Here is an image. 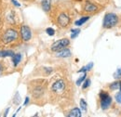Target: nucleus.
Returning a JSON list of instances; mask_svg holds the SVG:
<instances>
[{
	"instance_id": "nucleus-1",
	"label": "nucleus",
	"mask_w": 121,
	"mask_h": 117,
	"mask_svg": "<svg viewBox=\"0 0 121 117\" xmlns=\"http://www.w3.org/2000/svg\"><path fill=\"white\" fill-rule=\"evenodd\" d=\"M46 81L44 80H35L34 82H31L30 89L31 94L33 98L35 99H39L41 98L46 90Z\"/></svg>"
},
{
	"instance_id": "nucleus-2",
	"label": "nucleus",
	"mask_w": 121,
	"mask_h": 117,
	"mask_svg": "<svg viewBox=\"0 0 121 117\" xmlns=\"http://www.w3.org/2000/svg\"><path fill=\"white\" fill-rule=\"evenodd\" d=\"M118 23V17L115 13H107L105 14L103 21V27L105 29H111L117 26Z\"/></svg>"
},
{
	"instance_id": "nucleus-3",
	"label": "nucleus",
	"mask_w": 121,
	"mask_h": 117,
	"mask_svg": "<svg viewBox=\"0 0 121 117\" xmlns=\"http://www.w3.org/2000/svg\"><path fill=\"white\" fill-rule=\"evenodd\" d=\"M18 37H19V34H18V32L16 30L8 29L2 36V41L5 44H9L11 42L16 41L18 39Z\"/></svg>"
},
{
	"instance_id": "nucleus-4",
	"label": "nucleus",
	"mask_w": 121,
	"mask_h": 117,
	"mask_svg": "<svg viewBox=\"0 0 121 117\" xmlns=\"http://www.w3.org/2000/svg\"><path fill=\"white\" fill-rule=\"evenodd\" d=\"M112 97L105 91L100 92V106L102 110H107L112 104Z\"/></svg>"
},
{
	"instance_id": "nucleus-5",
	"label": "nucleus",
	"mask_w": 121,
	"mask_h": 117,
	"mask_svg": "<svg viewBox=\"0 0 121 117\" xmlns=\"http://www.w3.org/2000/svg\"><path fill=\"white\" fill-rule=\"evenodd\" d=\"M65 89H66V83H65V81L63 79L57 80L51 86V92L56 94V95L62 94L65 91Z\"/></svg>"
},
{
	"instance_id": "nucleus-6",
	"label": "nucleus",
	"mask_w": 121,
	"mask_h": 117,
	"mask_svg": "<svg viewBox=\"0 0 121 117\" xmlns=\"http://www.w3.org/2000/svg\"><path fill=\"white\" fill-rule=\"evenodd\" d=\"M71 18L65 12H60L57 17V25L60 28H67L70 25Z\"/></svg>"
},
{
	"instance_id": "nucleus-7",
	"label": "nucleus",
	"mask_w": 121,
	"mask_h": 117,
	"mask_svg": "<svg viewBox=\"0 0 121 117\" xmlns=\"http://www.w3.org/2000/svg\"><path fill=\"white\" fill-rule=\"evenodd\" d=\"M69 45H70L69 39H67V38H62V39H60V40L54 42L53 44L51 45V47H50V48H51V51H53V52H58V51H60L61 49L65 48L66 46H68Z\"/></svg>"
},
{
	"instance_id": "nucleus-8",
	"label": "nucleus",
	"mask_w": 121,
	"mask_h": 117,
	"mask_svg": "<svg viewBox=\"0 0 121 117\" xmlns=\"http://www.w3.org/2000/svg\"><path fill=\"white\" fill-rule=\"evenodd\" d=\"M83 9H84V12L89 13V14H94V13H96V12H98L100 10L98 5L92 3L91 1H89V0H87L85 2Z\"/></svg>"
},
{
	"instance_id": "nucleus-9",
	"label": "nucleus",
	"mask_w": 121,
	"mask_h": 117,
	"mask_svg": "<svg viewBox=\"0 0 121 117\" xmlns=\"http://www.w3.org/2000/svg\"><path fill=\"white\" fill-rule=\"evenodd\" d=\"M21 36L24 42H28L32 38V32L27 25H22L21 27Z\"/></svg>"
},
{
	"instance_id": "nucleus-10",
	"label": "nucleus",
	"mask_w": 121,
	"mask_h": 117,
	"mask_svg": "<svg viewBox=\"0 0 121 117\" xmlns=\"http://www.w3.org/2000/svg\"><path fill=\"white\" fill-rule=\"evenodd\" d=\"M56 56L59 57V58H68V57L71 56V51H70V49H68V48L65 47V48L61 49L60 51H58L57 54H56Z\"/></svg>"
},
{
	"instance_id": "nucleus-11",
	"label": "nucleus",
	"mask_w": 121,
	"mask_h": 117,
	"mask_svg": "<svg viewBox=\"0 0 121 117\" xmlns=\"http://www.w3.org/2000/svg\"><path fill=\"white\" fill-rule=\"evenodd\" d=\"M42 8L45 12H48L51 9V0H42L41 1Z\"/></svg>"
},
{
	"instance_id": "nucleus-12",
	"label": "nucleus",
	"mask_w": 121,
	"mask_h": 117,
	"mask_svg": "<svg viewBox=\"0 0 121 117\" xmlns=\"http://www.w3.org/2000/svg\"><path fill=\"white\" fill-rule=\"evenodd\" d=\"M81 111H80V109H78V108H74V109H72L70 112H69V113L67 114V116L68 117H81Z\"/></svg>"
},
{
	"instance_id": "nucleus-13",
	"label": "nucleus",
	"mask_w": 121,
	"mask_h": 117,
	"mask_svg": "<svg viewBox=\"0 0 121 117\" xmlns=\"http://www.w3.org/2000/svg\"><path fill=\"white\" fill-rule=\"evenodd\" d=\"M89 20H90V16L81 17L79 20H77L76 22H75V25H76V26H81V25H83L85 22H87Z\"/></svg>"
},
{
	"instance_id": "nucleus-14",
	"label": "nucleus",
	"mask_w": 121,
	"mask_h": 117,
	"mask_svg": "<svg viewBox=\"0 0 121 117\" xmlns=\"http://www.w3.org/2000/svg\"><path fill=\"white\" fill-rule=\"evenodd\" d=\"M15 53L12 51V50H1L0 51V57H3V58H5V57H13V55H14Z\"/></svg>"
},
{
	"instance_id": "nucleus-15",
	"label": "nucleus",
	"mask_w": 121,
	"mask_h": 117,
	"mask_svg": "<svg viewBox=\"0 0 121 117\" xmlns=\"http://www.w3.org/2000/svg\"><path fill=\"white\" fill-rule=\"evenodd\" d=\"M22 60V55L20 53H17V54H14L13 57H12V62H13V65L14 66H17Z\"/></svg>"
},
{
	"instance_id": "nucleus-16",
	"label": "nucleus",
	"mask_w": 121,
	"mask_h": 117,
	"mask_svg": "<svg viewBox=\"0 0 121 117\" xmlns=\"http://www.w3.org/2000/svg\"><path fill=\"white\" fill-rule=\"evenodd\" d=\"M92 67H93V63L91 62V63H89L87 66H85V67H83L82 69H80V70L78 71V73H86V72H88V71H91V69H92Z\"/></svg>"
},
{
	"instance_id": "nucleus-17",
	"label": "nucleus",
	"mask_w": 121,
	"mask_h": 117,
	"mask_svg": "<svg viewBox=\"0 0 121 117\" xmlns=\"http://www.w3.org/2000/svg\"><path fill=\"white\" fill-rule=\"evenodd\" d=\"M88 105H87V102L85 101V100L84 99H81L80 100V108L83 110V111H85V112H87V110H88V107H87Z\"/></svg>"
},
{
	"instance_id": "nucleus-18",
	"label": "nucleus",
	"mask_w": 121,
	"mask_h": 117,
	"mask_svg": "<svg viewBox=\"0 0 121 117\" xmlns=\"http://www.w3.org/2000/svg\"><path fill=\"white\" fill-rule=\"evenodd\" d=\"M119 84H120V82H114V83H112L110 86H109V88L111 90H116V89H118L119 88Z\"/></svg>"
},
{
	"instance_id": "nucleus-19",
	"label": "nucleus",
	"mask_w": 121,
	"mask_h": 117,
	"mask_svg": "<svg viewBox=\"0 0 121 117\" xmlns=\"http://www.w3.org/2000/svg\"><path fill=\"white\" fill-rule=\"evenodd\" d=\"M86 76H87V73H85L82 76H81V77H80V78H78V79H77V81H76V85H77V86H80V85L83 83V81H85Z\"/></svg>"
},
{
	"instance_id": "nucleus-20",
	"label": "nucleus",
	"mask_w": 121,
	"mask_h": 117,
	"mask_svg": "<svg viewBox=\"0 0 121 117\" xmlns=\"http://www.w3.org/2000/svg\"><path fill=\"white\" fill-rule=\"evenodd\" d=\"M80 33V30L79 29H74L72 30V33H71V38L72 39H74V38H76V36L78 35Z\"/></svg>"
},
{
	"instance_id": "nucleus-21",
	"label": "nucleus",
	"mask_w": 121,
	"mask_h": 117,
	"mask_svg": "<svg viewBox=\"0 0 121 117\" xmlns=\"http://www.w3.org/2000/svg\"><path fill=\"white\" fill-rule=\"evenodd\" d=\"M90 86H91V79H90V78L85 79V82H84V85H83L82 88H83V89H86V88H89Z\"/></svg>"
},
{
	"instance_id": "nucleus-22",
	"label": "nucleus",
	"mask_w": 121,
	"mask_h": 117,
	"mask_svg": "<svg viewBox=\"0 0 121 117\" xmlns=\"http://www.w3.org/2000/svg\"><path fill=\"white\" fill-rule=\"evenodd\" d=\"M114 77H115L116 79H120L121 78V68H118V69L117 70V72H116L115 74H114Z\"/></svg>"
},
{
	"instance_id": "nucleus-23",
	"label": "nucleus",
	"mask_w": 121,
	"mask_h": 117,
	"mask_svg": "<svg viewBox=\"0 0 121 117\" xmlns=\"http://www.w3.org/2000/svg\"><path fill=\"white\" fill-rule=\"evenodd\" d=\"M46 32H47V33H48V35H50V36H52V35L55 34V31H54V29H52V28H47Z\"/></svg>"
},
{
	"instance_id": "nucleus-24",
	"label": "nucleus",
	"mask_w": 121,
	"mask_h": 117,
	"mask_svg": "<svg viewBox=\"0 0 121 117\" xmlns=\"http://www.w3.org/2000/svg\"><path fill=\"white\" fill-rule=\"evenodd\" d=\"M116 101L117 103L121 104V91L118 92L117 94H116Z\"/></svg>"
},
{
	"instance_id": "nucleus-25",
	"label": "nucleus",
	"mask_w": 121,
	"mask_h": 117,
	"mask_svg": "<svg viewBox=\"0 0 121 117\" xmlns=\"http://www.w3.org/2000/svg\"><path fill=\"white\" fill-rule=\"evenodd\" d=\"M11 2H12V4H13L15 7H21V4H20V3H18L16 0H11Z\"/></svg>"
},
{
	"instance_id": "nucleus-26",
	"label": "nucleus",
	"mask_w": 121,
	"mask_h": 117,
	"mask_svg": "<svg viewBox=\"0 0 121 117\" xmlns=\"http://www.w3.org/2000/svg\"><path fill=\"white\" fill-rule=\"evenodd\" d=\"M29 100H30V99H29V98L27 97V98L25 99V100H24V103H23V104H24V106H26V105H27V104L29 103Z\"/></svg>"
},
{
	"instance_id": "nucleus-27",
	"label": "nucleus",
	"mask_w": 121,
	"mask_h": 117,
	"mask_svg": "<svg viewBox=\"0 0 121 117\" xmlns=\"http://www.w3.org/2000/svg\"><path fill=\"white\" fill-rule=\"evenodd\" d=\"M2 72H3V66H2V64L0 63V74H1Z\"/></svg>"
},
{
	"instance_id": "nucleus-28",
	"label": "nucleus",
	"mask_w": 121,
	"mask_h": 117,
	"mask_svg": "<svg viewBox=\"0 0 121 117\" xmlns=\"http://www.w3.org/2000/svg\"><path fill=\"white\" fill-rule=\"evenodd\" d=\"M9 108H8V109L6 110V113H5V116H7V115H8V113H9Z\"/></svg>"
},
{
	"instance_id": "nucleus-29",
	"label": "nucleus",
	"mask_w": 121,
	"mask_h": 117,
	"mask_svg": "<svg viewBox=\"0 0 121 117\" xmlns=\"http://www.w3.org/2000/svg\"><path fill=\"white\" fill-rule=\"evenodd\" d=\"M119 89H120V91H121V82H120V84H119Z\"/></svg>"
}]
</instances>
